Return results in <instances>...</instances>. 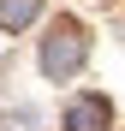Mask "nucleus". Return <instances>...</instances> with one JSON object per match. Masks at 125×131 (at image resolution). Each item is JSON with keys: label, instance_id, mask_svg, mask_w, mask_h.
<instances>
[{"label": "nucleus", "instance_id": "1", "mask_svg": "<svg viewBox=\"0 0 125 131\" xmlns=\"http://www.w3.org/2000/svg\"><path fill=\"white\" fill-rule=\"evenodd\" d=\"M77 60H83V30L77 24H60L48 36V48H42V72H48V78H72Z\"/></svg>", "mask_w": 125, "mask_h": 131}, {"label": "nucleus", "instance_id": "2", "mask_svg": "<svg viewBox=\"0 0 125 131\" xmlns=\"http://www.w3.org/2000/svg\"><path fill=\"white\" fill-rule=\"evenodd\" d=\"M66 131H107V101H101V95H83V101H72Z\"/></svg>", "mask_w": 125, "mask_h": 131}, {"label": "nucleus", "instance_id": "3", "mask_svg": "<svg viewBox=\"0 0 125 131\" xmlns=\"http://www.w3.org/2000/svg\"><path fill=\"white\" fill-rule=\"evenodd\" d=\"M36 12H42V0H0V24L6 30H24Z\"/></svg>", "mask_w": 125, "mask_h": 131}]
</instances>
